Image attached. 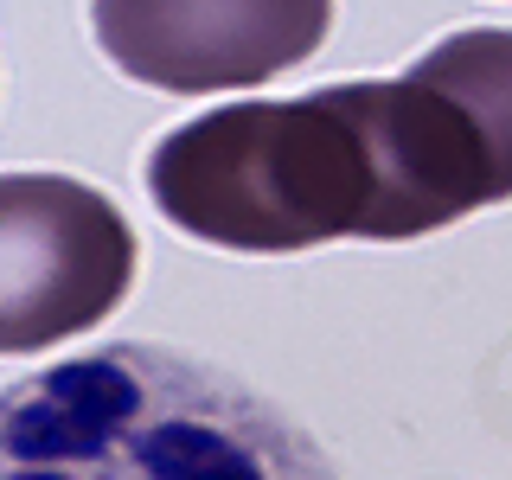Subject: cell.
Returning <instances> with one entry per match:
<instances>
[{"mask_svg": "<svg viewBox=\"0 0 512 480\" xmlns=\"http://www.w3.org/2000/svg\"><path fill=\"white\" fill-rule=\"evenodd\" d=\"M90 32L135 84L212 96L308 64L333 32V0H90Z\"/></svg>", "mask_w": 512, "mask_h": 480, "instance_id": "cell-5", "label": "cell"}, {"mask_svg": "<svg viewBox=\"0 0 512 480\" xmlns=\"http://www.w3.org/2000/svg\"><path fill=\"white\" fill-rule=\"evenodd\" d=\"M0 480H340L244 378L116 340L0 391Z\"/></svg>", "mask_w": 512, "mask_h": 480, "instance_id": "cell-1", "label": "cell"}, {"mask_svg": "<svg viewBox=\"0 0 512 480\" xmlns=\"http://www.w3.org/2000/svg\"><path fill=\"white\" fill-rule=\"evenodd\" d=\"M148 199L173 231L218 250L288 256L333 237L397 244L378 77L288 103L205 109L154 141Z\"/></svg>", "mask_w": 512, "mask_h": 480, "instance_id": "cell-2", "label": "cell"}, {"mask_svg": "<svg viewBox=\"0 0 512 480\" xmlns=\"http://www.w3.org/2000/svg\"><path fill=\"white\" fill-rule=\"evenodd\" d=\"M397 244L512 199V26L436 39L410 71L378 77Z\"/></svg>", "mask_w": 512, "mask_h": 480, "instance_id": "cell-3", "label": "cell"}, {"mask_svg": "<svg viewBox=\"0 0 512 480\" xmlns=\"http://www.w3.org/2000/svg\"><path fill=\"white\" fill-rule=\"evenodd\" d=\"M135 231L71 173H0V359L45 352L122 308Z\"/></svg>", "mask_w": 512, "mask_h": 480, "instance_id": "cell-4", "label": "cell"}]
</instances>
